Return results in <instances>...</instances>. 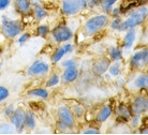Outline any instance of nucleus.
Segmentation results:
<instances>
[{"label": "nucleus", "mask_w": 148, "mask_h": 135, "mask_svg": "<svg viewBox=\"0 0 148 135\" xmlns=\"http://www.w3.org/2000/svg\"><path fill=\"white\" fill-rule=\"evenodd\" d=\"M30 33L28 32H22L21 34H19L18 37H17V43L19 44V45H23V44H25L27 42V41L30 39Z\"/></svg>", "instance_id": "obj_34"}, {"label": "nucleus", "mask_w": 148, "mask_h": 135, "mask_svg": "<svg viewBox=\"0 0 148 135\" xmlns=\"http://www.w3.org/2000/svg\"><path fill=\"white\" fill-rule=\"evenodd\" d=\"M140 133H141V134H148V128H146V129L141 128L140 129Z\"/></svg>", "instance_id": "obj_40"}, {"label": "nucleus", "mask_w": 148, "mask_h": 135, "mask_svg": "<svg viewBox=\"0 0 148 135\" xmlns=\"http://www.w3.org/2000/svg\"><path fill=\"white\" fill-rule=\"evenodd\" d=\"M16 130L11 122H1L0 123V134H14Z\"/></svg>", "instance_id": "obj_28"}, {"label": "nucleus", "mask_w": 148, "mask_h": 135, "mask_svg": "<svg viewBox=\"0 0 148 135\" xmlns=\"http://www.w3.org/2000/svg\"><path fill=\"white\" fill-rule=\"evenodd\" d=\"M49 37L54 43L62 44L73 40L74 31L70 26L66 25V24H58L51 29Z\"/></svg>", "instance_id": "obj_4"}, {"label": "nucleus", "mask_w": 148, "mask_h": 135, "mask_svg": "<svg viewBox=\"0 0 148 135\" xmlns=\"http://www.w3.org/2000/svg\"><path fill=\"white\" fill-rule=\"evenodd\" d=\"M31 13H32L34 19H36V21H38V22H42L43 19H45L47 17V15H48V12L43 8V5L32 8Z\"/></svg>", "instance_id": "obj_24"}, {"label": "nucleus", "mask_w": 148, "mask_h": 135, "mask_svg": "<svg viewBox=\"0 0 148 135\" xmlns=\"http://www.w3.org/2000/svg\"><path fill=\"white\" fill-rule=\"evenodd\" d=\"M70 107H71V110H72L74 117L76 118V120H77V119H81V118H83V117L85 116L86 110L81 103H73Z\"/></svg>", "instance_id": "obj_26"}, {"label": "nucleus", "mask_w": 148, "mask_h": 135, "mask_svg": "<svg viewBox=\"0 0 148 135\" xmlns=\"http://www.w3.org/2000/svg\"><path fill=\"white\" fill-rule=\"evenodd\" d=\"M137 32H138L137 28H131V29L125 31L121 40V44H120L122 51H123V55H125V53H131L132 48L134 47V45L136 43Z\"/></svg>", "instance_id": "obj_12"}, {"label": "nucleus", "mask_w": 148, "mask_h": 135, "mask_svg": "<svg viewBox=\"0 0 148 135\" xmlns=\"http://www.w3.org/2000/svg\"><path fill=\"white\" fill-rule=\"evenodd\" d=\"M100 0H87V9L89 10H96L99 8Z\"/></svg>", "instance_id": "obj_37"}, {"label": "nucleus", "mask_w": 148, "mask_h": 135, "mask_svg": "<svg viewBox=\"0 0 148 135\" xmlns=\"http://www.w3.org/2000/svg\"><path fill=\"white\" fill-rule=\"evenodd\" d=\"M106 56L111 61H122L123 59V51L120 45H111L106 49Z\"/></svg>", "instance_id": "obj_19"}, {"label": "nucleus", "mask_w": 148, "mask_h": 135, "mask_svg": "<svg viewBox=\"0 0 148 135\" xmlns=\"http://www.w3.org/2000/svg\"><path fill=\"white\" fill-rule=\"evenodd\" d=\"M114 113V106L111 103H105L101 106L99 110H97L95 114V122L98 124H102L108 121Z\"/></svg>", "instance_id": "obj_16"}, {"label": "nucleus", "mask_w": 148, "mask_h": 135, "mask_svg": "<svg viewBox=\"0 0 148 135\" xmlns=\"http://www.w3.org/2000/svg\"><path fill=\"white\" fill-rule=\"evenodd\" d=\"M24 29H25V25L22 19L2 16L1 23H0V31L5 39L13 40L18 37L22 32H24Z\"/></svg>", "instance_id": "obj_3"}, {"label": "nucleus", "mask_w": 148, "mask_h": 135, "mask_svg": "<svg viewBox=\"0 0 148 135\" xmlns=\"http://www.w3.org/2000/svg\"><path fill=\"white\" fill-rule=\"evenodd\" d=\"M9 120L13 124V127L16 130V133H23V131L26 129L25 127V110L22 107H16L14 113L12 114Z\"/></svg>", "instance_id": "obj_15"}, {"label": "nucleus", "mask_w": 148, "mask_h": 135, "mask_svg": "<svg viewBox=\"0 0 148 135\" xmlns=\"http://www.w3.org/2000/svg\"><path fill=\"white\" fill-rule=\"evenodd\" d=\"M0 23H1V17H0Z\"/></svg>", "instance_id": "obj_44"}, {"label": "nucleus", "mask_w": 148, "mask_h": 135, "mask_svg": "<svg viewBox=\"0 0 148 135\" xmlns=\"http://www.w3.org/2000/svg\"><path fill=\"white\" fill-rule=\"evenodd\" d=\"M15 108H16V107H15L14 104H10V105L5 106V107H4V110H3L4 117H7V118H10L12 114L14 113Z\"/></svg>", "instance_id": "obj_35"}, {"label": "nucleus", "mask_w": 148, "mask_h": 135, "mask_svg": "<svg viewBox=\"0 0 148 135\" xmlns=\"http://www.w3.org/2000/svg\"><path fill=\"white\" fill-rule=\"evenodd\" d=\"M27 95L30 97H34V98L42 99V100H47L49 98V91H48V88L46 87L32 88L31 90L27 92Z\"/></svg>", "instance_id": "obj_20"}, {"label": "nucleus", "mask_w": 148, "mask_h": 135, "mask_svg": "<svg viewBox=\"0 0 148 135\" xmlns=\"http://www.w3.org/2000/svg\"><path fill=\"white\" fill-rule=\"evenodd\" d=\"M25 127L29 131L37 128V117L32 110H25Z\"/></svg>", "instance_id": "obj_21"}, {"label": "nucleus", "mask_w": 148, "mask_h": 135, "mask_svg": "<svg viewBox=\"0 0 148 135\" xmlns=\"http://www.w3.org/2000/svg\"><path fill=\"white\" fill-rule=\"evenodd\" d=\"M106 73H108L112 78H117L118 76H120L122 73L121 61H112Z\"/></svg>", "instance_id": "obj_22"}, {"label": "nucleus", "mask_w": 148, "mask_h": 135, "mask_svg": "<svg viewBox=\"0 0 148 135\" xmlns=\"http://www.w3.org/2000/svg\"><path fill=\"white\" fill-rule=\"evenodd\" d=\"M75 49V45L72 42H66V43L60 44V46L56 48L54 53L51 56V62L52 63H58L62 60L64 57L71 53H73Z\"/></svg>", "instance_id": "obj_13"}, {"label": "nucleus", "mask_w": 148, "mask_h": 135, "mask_svg": "<svg viewBox=\"0 0 148 135\" xmlns=\"http://www.w3.org/2000/svg\"><path fill=\"white\" fill-rule=\"evenodd\" d=\"M111 62L112 61L106 55H101L92 61L90 71L96 77H102L108 72Z\"/></svg>", "instance_id": "obj_10"}, {"label": "nucleus", "mask_w": 148, "mask_h": 135, "mask_svg": "<svg viewBox=\"0 0 148 135\" xmlns=\"http://www.w3.org/2000/svg\"><path fill=\"white\" fill-rule=\"evenodd\" d=\"M87 9V0H61L60 12L64 16H75Z\"/></svg>", "instance_id": "obj_7"}, {"label": "nucleus", "mask_w": 148, "mask_h": 135, "mask_svg": "<svg viewBox=\"0 0 148 135\" xmlns=\"http://www.w3.org/2000/svg\"><path fill=\"white\" fill-rule=\"evenodd\" d=\"M10 95V91L7 87L4 86H0V103L5 101Z\"/></svg>", "instance_id": "obj_33"}, {"label": "nucleus", "mask_w": 148, "mask_h": 135, "mask_svg": "<svg viewBox=\"0 0 148 135\" xmlns=\"http://www.w3.org/2000/svg\"><path fill=\"white\" fill-rule=\"evenodd\" d=\"M1 70H2V62H0V75H1Z\"/></svg>", "instance_id": "obj_41"}, {"label": "nucleus", "mask_w": 148, "mask_h": 135, "mask_svg": "<svg viewBox=\"0 0 148 135\" xmlns=\"http://www.w3.org/2000/svg\"><path fill=\"white\" fill-rule=\"evenodd\" d=\"M127 88L131 92H143L148 91V72L144 71H136L132 77L128 80Z\"/></svg>", "instance_id": "obj_6"}, {"label": "nucleus", "mask_w": 148, "mask_h": 135, "mask_svg": "<svg viewBox=\"0 0 148 135\" xmlns=\"http://www.w3.org/2000/svg\"><path fill=\"white\" fill-rule=\"evenodd\" d=\"M110 15L99 13V14H93L89 16L86 19L81 28L82 34L85 38H91L100 33L102 30L108 27L110 24Z\"/></svg>", "instance_id": "obj_2"}, {"label": "nucleus", "mask_w": 148, "mask_h": 135, "mask_svg": "<svg viewBox=\"0 0 148 135\" xmlns=\"http://www.w3.org/2000/svg\"><path fill=\"white\" fill-rule=\"evenodd\" d=\"M61 63H60V66L64 69V68H68V66H78V62L75 58H69V59H63L61 60Z\"/></svg>", "instance_id": "obj_31"}, {"label": "nucleus", "mask_w": 148, "mask_h": 135, "mask_svg": "<svg viewBox=\"0 0 148 135\" xmlns=\"http://www.w3.org/2000/svg\"><path fill=\"white\" fill-rule=\"evenodd\" d=\"M146 115H147V116H148V112H147V113H146Z\"/></svg>", "instance_id": "obj_43"}, {"label": "nucleus", "mask_w": 148, "mask_h": 135, "mask_svg": "<svg viewBox=\"0 0 148 135\" xmlns=\"http://www.w3.org/2000/svg\"><path fill=\"white\" fill-rule=\"evenodd\" d=\"M130 107L133 114L144 115L148 112V95H143L142 92L136 93L130 103Z\"/></svg>", "instance_id": "obj_11"}, {"label": "nucleus", "mask_w": 148, "mask_h": 135, "mask_svg": "<svg viewBox=\"0 0 148 135\" xmlns=\"http://www.w3.org/2000/svg\"><path fill=\"white\" fill-rule=\"evenodd\" d=\"M51 71V66L49 63L44 60L38 59L34 61L27 69V75L29 77H34V78H40V77L46 76Z\"/></svg>", "instance_id": "obj_8"}, {"label": "nucleus", "mask_w": 148, "mask_h": 135, "mask_svg": "<svg viewBox=\"0 0 148 135\" xmlns=\"http://www.w3.org/2000/svg\"><path fill=\"white\" fill-rule=\"evenodd\" d=\"M61 83V77L58 73H53L45 82V87L46 88H54Z\"/></svg>", "instance_id": "obj_27"}, {"label": "nucleus", "mask_w": 148, "mask_h": 135, "mask_svg": "<svg viewBox=\"0 0 148 135\" xmlns=\"http://www.w3.org/2000/svg\"><path fill=\"white\" fill-rule=\"evenodd\" d=\"M82 133L85 135L88 134H100V130L97 128H93V127H88V128L82 130Z\"/></svg>", "instance_id": "obj_36"}, {"label": "nucleus", "mask_w": 148, "mask_h": 135, "mask_svg": "<svg viewBox=\"0 0 148 135\" xmlns=\"http://www.w3.org/2000/svg\"><path fill=\"white\" fill-rule=\"evenodd\" d=\"M56 130H57L58 132H60V133H67V132H69V131H72L68 125H66L63 122H61V121H59V120H57V123H56Z\"/></svg>", "instance_id": "obj_32"}, {"label": "nucleus", "mask_w": 148, "mask_h": 135, "mask_svg": "<svg viewBox=\"0 0 148 135\" xmlns=\"http://www.w3.org/2000/svg\"><path fill=\"white\" fill-rule=\"evenodd\" d=\"M115 112V120L118 123H128L133 115L131 107L129 104L120 103L114 108Z\"/></svg>", "instance_id": "obj_14"}, {"label": "nucleus", "mask_w": 148, "mask_h": 135, "mask_svg": "<svg viewBox=\"0 0 148 135\" xmlns=\"http://www.w3.org/2000/svg\"><path fill=\"white\" fill-rule=\"evenodd\" d=\"M57 120L61 121L68 125L71 130H74L76 127V118L74 117L71 107L67 104H61L57 108Z\"/></svg>", "instance_id": "obj_9"}, {"label": "nucleus", "mask_w": 148, "mask_h": 135, "mask_svg": "<svg viewBox=\"0 0 148 135\" xmlns=\"http://www.w3.org/2000/svg\"><path fill=\"white\" fill-rule=\"evenodd\" d=\"M130 69L136 71H144L148 68V47L137 48L131 54L129 58Z\"/></svg>", "instance_id": "obj_5"}, {"label": "nucleus", "mask_w": 148, "mask_h": 135, "mask_svg": "<svg viewBox=\"0 0 148 135\" xmlns=\"http://www.w3.org/2000/svg\"><path fill=\"white\" fill-rule=\"evenodd\" d=\"M13 0H0V11H5L12 4Z\"/></svg>", "instance_id": "obj_38"}, {"label": "nucleus", "mask_w": 148, "mask_h": 135, "mask_svg": "<svg viewBox=\"0 0 148 135\" xmlns=\"http://www.w3.org/2000/svg\"><path fill=\"white\" fill-rule=\"evenodd\" d=\"M51 27L48 24H40V25L38 26L37 28H36V36L39 38H42V39H46V38L49 36V32H51Z\"/></svg>", "instance_id": "obj_25"}, {"label": "nucleus", "mask_w": 148, "mask_h": 135, "mask_svg": "<svg viewBox=\"0 0 148 135\" xmlns=\"http://www.w3.org/2000/svg\"><path fill=\"white\" fill-rule=\"evenodd\" d=\"M1 54H2V48L0 47V57H1Z\"/></svg>", "instance_id": "obj_42"}, {"label": "nucleus", "mask_w": 148, "mask_h": 135, "mask_svg": "<svg viewBox=\"0 0 148 135\" xmlns=\"http://www.w3.org/2000/svg\"><path fill=\"white\" fill-rule=\"evenodd\" d=\"M122 16V23L120 32H125L131 28H137L143 25L148 19V5H136L131 8Z\"/></svg>", "instance_id": "obj_1"}, {"label": "nucleus", "mask_w": 148, "mask_h": 135, "mask_svg": "<svg viewBox=\"0 0 148 135\" xmlns=\"http://www.w3.org/2000/svg\"><path fill=\"white\" fill-rule=\"evenodd\" d=\"M121 23H122V16H119V17H112V19H110L108 27H110L112 30H114V31L120 32Z\"/></svg>", "instance_id": "obj_29"}, {"label": "nucleus", "mask_w": 148, "mask_h": 135, "mask_svg": "<svg viewBox=\"0 0 148 135\" xmlns=\"http://www.w3.org/2000/svg\"><path fill=\"white\" fill-rule=\"evenodd\" d=\"M78 76H79L78 66H72L64 68L61 75H60V77H61V83L67 85L74 83L78 78Z\"/></svg>", "instance_id": "obj_17"}, {"label": "nucleus", "mask_w": 148, "mask_h": 135, "mask_svg": "<svg viewBox=\"0 0 148 135\" xmlns=\"http://www.w3.org/2000/svg\"><path fill=\"white\" fill-rule=\"evenodd\" d=\"M12 4L14 8V11L21 16L29 15L32 10L31 0H13Z\"/></svg>", "instance_id": "obj_18"}, {"label": "nucleus", "mask_w": 148, "mask_h": 135, "mask_svg": "<svg viewBox=\"0 0 148 135\" xmlns=\"http://www.w3.org/2000/svg\"><path fill=\"white\" fill-rule=\"evenodd\" d=\"M142 122H143V115H138V114H133L131 119L128 123H130L132 129H138L141 127Z\"/></svg>", "instance_id": "obj_30"}, {"label": "nucleus", "mask_w": 148, "mask_h": 135, "mask_svg": "<svg viewBox=\"0 0 148 135\" xmlns=\"http://www.w3.org/2000/svg\"><path fill=\"white\" fill-rule=\"evenodd\" d=\"M119 0H100V4H99V9L101 10L102 13L104 14H110L113 8L118 5Z\"/></svg>", "instance_id": "obj_23"}, {"label": "nucleus", "mask_w": 148, "mask_h": 135, "mask_svg": "<svg viewBox=\"0 0 148 135\" xmlns=\"http://www.w3.org/2000/svg\"><path fill=\"white\" fill-rule=\"evenodd\" d=\"M136 5H146L148 4V0H134Z\"/></svg>", "instance_id": "obj_39"}]
</instances>
